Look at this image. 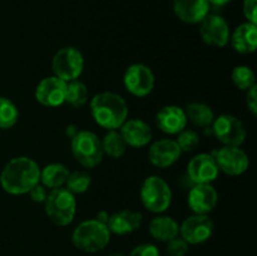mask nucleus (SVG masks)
Masks as SVG:
<instances>
[{
	"label": "nucleus",
	"instance_id": "1",
	"mask_svg": "<svg viewBox=\"0 0 257 256\" xmlns=\"http://www.w3.org/2000/svg\"><path fill=\"white\" fill-rule=\"evenodd\" d=\"M40 181V166L27 156L12 158L0 173V185L9 195H27Z\"/></svg>",
	"mask_w": 257,
	"mask_h": 256
},
{
	"label": "nucleus",
	"instance_id": "2",
	"mask_svg": "<svg viewBox=\"0 0 257 256\" xmlns=\"http://www.w3.org/2000/svg\"><path fill=\"white\" fill-rule=\"evenodd\" d=\"M89 109L93 120L107 131L119 130L130 114L124 98L109 90L93 95L89 100Z\"/></svg>",
	"mask_w": 257,
	"mask_h": 256
},
{
	"label": "nucleus",
	"instance_id": "3",
	"mask_svg": "<svg viewBox=\"0 0 257 256\" xmlns=\"http://www.w3.org/2000/svg\"><path fill=\"white\" fill-rule=\"evenodd\" d=\"M110 236L112 233L105 223L99 222L97 218H89L75 226L72 232V243L83 252L94 253L107 247Z\"/></svg>",
	"mask_w": 257,
	"mask_h": 256
},
{
	"label": "nucleus",
	"instance_id": "4",
	"mask_svg": "<svg viewBox=\"0 0 257 256\" xmlns=\"http://www.w3.org/2000/svg\"><path fill=\"white\" fill-rule=\"evenodd\" d=\"M143 207L152 213H165L172 203L173 193L170 183L161 176L151 175L145 178L140 190Z\"/></svg>",
	"mask_w": 257,
	"mask_h": 256
},
{
	"label": "nucleus",
	"instance_id": "5",
	"mask_svg": "<svg viewBox=\"0 0 257 256\" xmlns=\"http://www.w3.org/2000/svg\"><path fill=\"white\" fill-rule=\"evenodd\" d=\"M45 213L54 225L65 227L74 221L77 213V200L65 187L48 191L44 201Z\"/></svg>",
	"mask_w": 257,
	"mask_h": 256
},
{
	"label": "nucleus",
	"instance_id": "6",
	"mask_svg": "<svg viewBox=\"0 0 257 256\" xmlns=\"http://www.w3.org/2000/svg\"><path fill=\"white\" fill-rule=\"evenodd\" d=\"M70 151L74 160L84 168H94L103 160L100 138L92 131H78L70 138Z\"/></svg>",
	"mask_w": 257,
	"mask_h": 256
},
{
	"label": "nucleus",
	"instance_id": "7",
	"mask_svg": "<svg viewBox=\"0 0 257 256\" xmlns=\"http://www.w3.org/2000/svg\"><path fill=\"white\" fill-rule=\"evenodd\" d=\"M84 70V57L78 48L68 45L57 50L52 58L53 75L65 83L79 79Z\"/></svg>",
	"mask_w": 257,
	"mask_h": 256
},
{
	"label": "nucleus",
	"instance_id": "8",
	"mask_svg": "<svg viewBox=\"0 0 257 256\" xmlns=\"http://www.w3.org/2000/svg\"><path fill=\"white\" fill-rule=\"evenodd\" d=\"M212 135L222 146L241 147L247 137V131L240 118L233 114H220L211 125Z\"/></svg>",
	"mask_w": 257,
	"mask_h": 256
},
{
	"label": "nucleus",
	"instance_id": "9",
	"mask_svg": "<svg viewBox=\"0 0 257 256\" xmlns=\"http://www.w3.org/2000/svg\"><path fill=\"white\" fill-rule=\"evenodd\" d=\"M123 84L130 94L137 98H145L150 95L155 88V73L147 64L133 63L125 69Z\"/></svg>",
	"mask_w": 257,
	"mask_h": 256
},
{
	"label": "nucleus",
	"instance_id": "10",
	"mask_svg": "<svg viewBox=\"0 0 257 256\" xmlns=\"http://www.w3.org/2000/svg\"><path fill=\"white\" fill-rule=\"evenodd\" d=\"M215 232V223L208 215H193L186 217L180 223L178 236L188 245H201L212 237Z\"/></svg>",
	"mask_w": 257,
	"mask_h": 256
},
{
	"label": "nucleus",
	"instance_id": "11",
	"mask_svg": "<svg viewBox=\"0 0 257 256\" xmlns=\"http://www.w3.org/2000/svg\"><path fill=\"white\" fill-rule=\"evenodd\" d=\"M211 155L215 157L220 172L227 176H241L250 167V157L241 147L222 146Z\"/></svg>",
	"mask_w": 257,
	"mask_h": 256
},
{
	"label": "nucleus",
	"instance_id": "12",
	"mask_svg": "<svg viewBox=\"0 0 257 256\" xmlns=\"http://www.w3.org/2000/svg\"><path fill=\"white\" fill-rule=\"evenodd\" d=\"M200 35L205 44L213 48H223L230 42V25L218 14H207L200 23Z\"/></svg>",
	"mask_w": 257,
	"mask_h": 256
},
{
	"label": "nucleus",
	"instance_id": "13",
	"mask_svg": "<svg viewBox=\"0 0 257 256\" xmlns=\"http://www.w3.org/2000/svg\"><path fill=\"white\" fill-rule=\"evenodd\" d=\"M187 176L193 185L212 183L220 176L215 157L211 153H197L187 163Z\"/></svg>",
	"mask_w": 257,
	"mask_h": 256
},
{
	"label": "nucleus",
	"instance_id": "14",
	"mask_svg": "<svg viewBox=\"0 0 257 256\" xmlns=\"http://www.w3.org/2000/svg\"><path fill=\"white\" fill-rule=\"evenodd\" d=\"M67 83L55 75H49L40 80L35 87V99L48 108L60 107L65 103Z\"/></svg>",
	"mask_w": 257,
	"mask_h": 256
},
{
	"label": "nucleus",
	"instance_id": "15",
	"mask_svg": "<svg viewBox=\"0 0 257 256\" xmlns=\"http://www.w3.org/2000/svg\"><path fill=\"white\" fill-rule=\"evenodd\" d=\"M188 207L197 215H208L218 203V192L212 183L193 185L187 195Z\"/></svg>",
	"mask_w": 257,
	"mask_h": 256
},
{
	"label": "nucleus",
	"instance_id": "16",
	"mask_svg": "<svg viewBox=\"0 0 257 256\" xmlns=\"http://www.w3.org/2000/svg\"><path fill=\"white\" fill-rule=\"evenodd\" d=\"M181 156L182 151L173 138L157 140L148 150V160L157 168L171 167L180 160Z\"/></svg>",
	"mask_w": 257,
	"mask_h": 256
},
{
	"label": "nucleus",
	"instance_id": "17",
	"mask_svg": "<svg viewBox=\"0 0 257 256\" xmlns=\"http://www.w3.org/2000/svg\"><path fill=\"white\" fill-rule=\"evenodd\" d=\"M187 117L185 109L180 105H163L156 114V124L161 132L168 136L178 135L187 127Z\"/></svg>",
	"mask_w": 257,
	"mask_h": 256
},
{
	"label": "nucleus",
	"instance_id": "18",
	"mask_svg": "<svg viewBox=\"0 0 257 256\" xmlns=\"http://www.w3.org/2000/svg\"><path fill=\"white\" fill-rule=\"evenodd\" d=\"M118 131L124 140L125 145L132 148L146 147L150 145L153 138L151 125L141 118L127 119Z\"/></svg>",
	"mask_w": 257,
	"mask_h": 256
},
{
	"label": "nucleus",
	"instance_id": "19",
	"mask_svg": "<svg viewBox=\"0 0 257 256\" xmlns=\"http://www.w3.org/2000/svg\"><path fill=\"white\" fill-rule=\"evenodd\" d=\"M208 0H172L176 17L186 24H200L210 14Z\"/></svg>",
	"mask_w": 257,
	"mask_h": 256
},
{
	"label": "nucleus",
	"instance_id": "20",
	"mask_svg": "<svg viewBox=\"0 0 257 256\" xmlns=\"http://www.w3.org/2000/svg\"><path fill=\"white\" fill-rule=\"evenodd\" d=\"M142 223L143 215L140 211L120 210L109 216L107 226L113 235L124 236L137 231Z\"/></svg>",
	"mask_w": 257,
	"mask_h": 256
},
{
	"label": "nucleus",
	"instance_id": "21",
	"mask_svg": "<svg viewBox=\"0 0 257 256\" xmlns=\"http://www.w3.org/2000/svg\"><path fill=\"white\" fill-rule=\"evenodd\" d=\"M233 50L240 54H252L257 49V24L245 22L235 28L230 35Z\"/></svg>",
	"mask_w": 257,
	"mask_h": 256
},
{
	"label": "nucleus",
	"instance_id": "22",
	"mask_svg": "<svg viewBox=\"0 0 257 256\" xmlns=\"http://www.w3.org/2000/svg\"><path fill=\"white\" fill-rule=\"evenodd\" d=\"M148 232L160 242H168L172 238L177 237L180 233V223L172 217L167 215H157L151 220L148 225Z\"/></svg>",
	"mask_w": 257,
	"mask_h": 256
},
{
	"label": "nucleus",
	"instance_id": "23",
	"mask_svg": "<svg viewBox=\"0 0 257 256\" xmlns=\"http://www.w3.org/2000/svg\"><path fill=\"white\" fill-rule=\"evenodd\" d=\"M70 171L65 165L60 162H52L40 168V181L47 190L64 187Z\"/></svg>",
	"mask_w": 257,
	"mask_h": 256
},
{
	"label": "nucleus",
	"instance_id": "24",
	"mask_svg": "<svg viewBox=\"0 0 257 256\" xmlns=\"http://www.w3.org/2000/svg\"><path fill=\"white\" fill-rule=\"evenodd\" d=\"M186 117L193 125L200 128H208L215 119V112L208 104L203 102H190L185 108Z\"/></svg>",
	"mask_w": 257,
	"mask_h": 256
},
{
	"label": "nucleus",
	"instance_id": "25",
	"mask_svg": "<svg viewBox=\"0 0 257 256\" xmlns=\"http://www.w3.org/2000/svg\"><path fill=\"white\" fill-rule=\"evenodd\" d=\"M100 142H102L103 153L113 160L123 157L128 147L118 130L107 131L103 138H100Z\"/></svg>",
	"mask_w": 257,
	"mask_h": 256
},
{
	"label": "nucleus",
	"instance_id": "26",
	"mask_svg": "<svg viewBox=\"0 0 257 256\" xmlns=\"http://www.w3.org/2000/svg\"><path fill=\"white\" fill-rule=\"evenodd\" d=\"M89 100V92L87 85L79 79L72 80L67 83V92H65V103L74 109H80L84 107Z\"/></svg>",
	"mask_w": 257,
	"mask_h": 256
},
{
	"label": "nucleus",
	"instance_id": "27",
	"mask_svg": "<svg viewBox=\"0 0 257 256\" xmlns=\"http://www.w3.org/2000/svg\"><path fill=\"white\" fill-rule=\"evenodd\" d=\"M92 186V176L87 171H74L70 172L64 187L73 195H83Z\"/></svg>",
	"mask_w": 257,
	"mask_h": 256
},
{
	"label": "nucleus",
	"instance_id": "28",
	"mask_svg": "<svg viewBox=\"0 0 257 256\" xmlns=\"http://www.w3.org/2000/svg\"><path fill=\"white\" fill-rule=\"evenodd\" d=\"M19 119V109L12 99L0 97V130H10Z\"/></svg>",
	"mask_w": 257,
	"mask_h": 256
},
{
	"label": "nucleus",
	"instance_id": "29",
	"mask_svg": "<svg viewBox=\"0 0 257 256\" xmlns=\"http://www.w3.org/2000/svg\"><path fill=\"white\" fill-rule=\"evenodd\" d=\"M231 80L236 88L246 92L256 84V75L248 65H236L231 72Z\"/></svg>",
	"mask_w": 257,
	"mask_h": 256
},
{
	"label": "nucleus",
	"instance_id": "30",
	"mask_svg": "<svg viewBox=\"0 0 257 256\" xmlns=\"http://www.w3.org/2000/svg\"><path fill=\"white\" fill-rule=\"evenodd\" d=\"M176 142L180 146L181 151L183 152H192L200 145V135L196 132L195 130H190V128H185L181 131L177 135Z\"/></svg>",
	"mask_w": 257,
	"mask_h": 256
},
{
	"label": "nucleus",
	"instance_id": "31",
	"mask_svg": "<svg viewBox=\"0 0 257 256\" xmlns=\"http://www.w3.org/2000/svg\"><path fill=\"white\" fill-rule=\"evenodd\" d=\"M166 243H167L166 251L168 256H186L190 248V245L181 236H177Z\"/></svg>",
	"mask_w": 257,
	"mask_h": 256
},
{
	"label": "nucleus",
	"instance_id": "32",
	"mask_svg": "<svg viewBox=\"0 0 257 256\" xmlns=\"http://www.w3.org/2000/svg\"><path fill=\"white\" fill-rule=\"evenodd\" d=\"M128 256H161V251L155 243L145 242L133 247Z\"/></svg>",
	"mask_w": 257,
	"mask_h": 256
},
{
	"label": "nucleus",
	"instance_id": "33",
	"mask_svg": "<svg viewBox=\"0 0 257 256\" xmlns=\"http://www.w3.org/2000/svg\"><path fill=\"white\" fill-rule=\"evenodd\" d=\"M242 13L246 22L257 24V0H243Z\"/></svg>",
	"mask_w": 257,
	"mask_h": 256
},
{
	"label": "nucleus",
	"instance_id": "34",
	"mask_svg": "<svg viewBox=\"0 0 257 256\" xmlns=\"http://www.w3.org/2000/svg\"><path fill=\"white\" fill-rule=\"evenodd\" d=\"M28 195H29L30 200H32L33 202L44 203L45 198H47V196H48V190L42 185V183L39 182L38 185H35L34 187L29 191V192H28Z\"/></svg>",
	"mask_w": 257,
	"mask_h": 256
},
{
	"label": "nucleus",
	"instance_id": "35",
	"mask_svg": "<svg viewBox=\"0 0 257 256\" xmlns=\"http://www.w3.org/2000/svg\"><path fill=\"white\" fill-rule=\"evenodd\" d=\"M246 105L253 117L257 115V84L246 90Z\"/></svg>",
	"mask_w": 257,
	"mask_h": 256
},
{
	"label": "nucleus",
	"instance_id": "36",
	"mask_svg": "<svg viewBox=\"0 0 257 256\" xmlns=\"http://www.w3.org/2000/svg\"><path fill=\"white\" fill-rule=\"evenodd\" d=\"M232 0H208V4L210 7L213 8H223L226 5H228Z\"/></svg>",
	"mask_w": 257,
	"mask_h": 256
},
{
	"label": "nucleus",
	"instance_id": "37",
	"mask_svg": "<svg viewBox=\"0 0 257 256\" xmlns=\"http://www.w3.org/2000/svg\"><path fill=\"white\" fill-rule=\"evenodd\" d=\"M109 213L107 212V211H104V210H102V211H99V212L97 213V220L99 221V222H102V223H105V225H107V222H108V220H109Z\"/></svg>",
	"mask_w": 257,
	"mask_h": 256
},
{
	"label": "nucleus",
	"instance_id": "38",
	"mask_svg": "<svg viewBox=\"0 0 257 256\" xmlns=\"http://www.w3.org/2000/svg\"><path fill=\"white\" fill-rule=\"evenodd\" d=\"M78 132V127L75 124H69L65 127V135L69 138H72L73 136H75V133Z\"/></svg>",
	"mask_w": 257,
	"mask_h": 256
},
{
	"label": "nucleus",
	"instance_id": "39",
	"mask_svg": "<svg viewBox=\"0 0 257 256\" xmlns=\"http://www.w3.org/2000/svg\"><path fill=\"white\" fill-rule=\"evenodd\" d=\"M108 256H125V255L122 252H112V253H109Z\"/></svg>",
	"mask_w": 257,
	"mask_h": 256
}]
</instances>
